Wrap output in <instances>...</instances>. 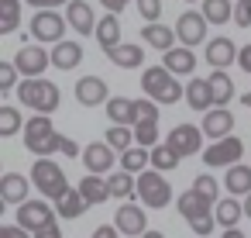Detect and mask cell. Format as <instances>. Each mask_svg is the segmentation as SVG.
<instances>
[{"label": "cell", "mask_w": 251, "mask_h": 238, "mask_svg": "<svg viewBox=\"0 0 251 238\" xmlns=\"http://www.w3.org/2000/svg\"><path fill=\"white\" fill-rule=\"evenodd\" d=\"M141 90L155 100V104H176L179 97H186V87L179 83V76H172L165 66H151L141 73Z\"/></svg>", "instance_id": "1"}, {"label": "cell", "mask_w": 251, "mask_h": 238, "mask_svg": "<svg viewBox=\"0 0 251 238\" xmlns=\"http://www.w3.org/2000/svg\"><path fill=\"white\" fill-rule=\"evenodd\" d=\"M176 28H165V25H145L141 28V42L145 45H155V49H162V52H169V49H176Z\"/></svg>", "instance_id": "22"}, {"label": "cell", "mask_w": 251, "mask_h": 238, "mask_svg": "<svg viewBox=\"0 0 251 238\" xmlns=\"http://www.w3.org/2000/svg\"><path fill=\"white\" fill-rule=\"evenodd\" d=\"M148 162H151V152L145 145H131L127 152H121V169H127V173H145Z\"/></svg>", "instance_id": "33"}, {"label": "cell", "mask_w": 251, "mask_h": 238, "mask_svg": "<svg viewBox=\"0 0 251 238\" xmlns=\"http://www.w3.org/2000/svg\"><path fill=\"white\" fill-rule=\"evenodd\" d=\"M35 238H62V231H59V224L52 221V224H45L42 231H35Z\"/></svg>", "instance_id": "51"}, {"label": "cell", "mask_w": 251, "mask_h": 238, "mask_svg": "<svg viewBox=\"0 0 251 238\" xmlns=\"http://www.w3.org/2000/svg\"><path fill=\"white\" fill-rule=\"evenodd\" d=\"M59 152H62V155H73V159H76V155H83V152H79V145H76L73 138H66V135H59Z\"/></svg>", "instance_id": "47"}, {"label": "cell", "mask_w": 251, "mask_h": 238, "mask_svg": "<svg viewBox=\"0 0 251 238\" xmlns=\"http://www.w3.org/2000/svg\"><path fill=\"white\" fill-rule=\"evenodd\" d=\"M117 235H121L117 224H100V228L93 231V238H117Z\"/></svg>", "instance_id": "48"}, {"label": "cell", "mask_w": 251, "mask_h": 238, "mask_svg": "<svg viewBox=\"0 0 251 238\" xmlns=\"http://www.w3.org/2000/svg\"><path fill=\"white\" fill-rule=\"evenodd\" d=\"M234 21H237L241 28L251 25V0H237V4H234Z\"/></svg>", "instance_id": "45"}, {"label": "cell", "mask_w": 251, "mask_h": 238, "mask_svg": "<svg viewBox=\"0 0 251 238\" xmlns=\"http://www.w3.org/2000/svg\"><path fill=\"white\" fill-rule=\"evenodd\" d=\"M49 62H52V52H45L42 45H28V42H25V45L18 49V56H14V66H18V73H21L25 80L42 76Z\"/></svg>", "instance_id": "7"}, {"label": "cell", "mask_w": 251, "mask_h": 238, "mask_svg": "<svg viewBox=\"0 0 251 238\" xmlns=\"http://www.w3.org/2000/svg\"><path fill=\"white\" fill-rule=\"evenodd\" d=\"M31 7H38V11H55L59 4H69V0H28Z\"/></svg>", "instance_id": "49"}, {"label": "cell", "mask_w": 251, "mask_h": 238, "mask_svg": "<svg viewBox=\"0 0 251 238\" xmlns=\"http://www.w3.org/2000/svg\"><path fill=\"white\" fill-rule=\"evenodd\" d=\"M107 186H110V197H131V193H138V179H134V173H127V169L110 173Z\"/></svg>", "instance_id": "34"}, {"label": "cell", "mask_w": 251, "mask_h": 238, "mask_svg": "<svg viewBox=\"0 0 251 238\" xmlns=\"http://www.w3.org/2000/svg\"><path fill=\"white\" fill-rule=\"evenodd\" d=\"M18 100L28 104V107L38 111V114H52V111H59V87L49 83L45 76L21 80V87H18Z\"/></svg>", "instance_id": "2"}, {"label": "cell", "mask_w": 251, "mask_h": 238, "mask_svg": "<svg viewBox=\"0 0 251 238\" xmlns=\"http://www.w3.org/2000/svg\"><path fill=\"white\" fill-rule=\"evenodd\" d=\"M179 159H182V155L172 152L169 145H155V149H151V166H155L158 173H172V169L179 166Z\"/></svg>", "instance_id": "37"}, {"label": "cell", "mask_w": 251, "mask_h": 238, "mask_svg": "<svg viewBox=\"0 0 251 238\" xmlns=\"http://www.w3.org/2000/svg\"><path fill=\"white\" fill-rule=\"evenodd\" d=\"M237 66H241L244 73H251V45H244V49L237 52Z\"/></svg>", "instance_id": "52"}, {"label": "cell", "mask_w": 251, "mask_h": 238, "mask_svg": "<svg viewBox=\"0 0 251 238\" xmlns=\"http://www.w3.org/2000/svg\"><path fill=\"white\" fill-rule=\"evenodd\" d=\"M86 207H90V204L83 200V193H79V186H73V190H69V193H66L62 200H55V210H59L62 217H79V214H83Z\"/></svg>", "instance_id": "35"}, {"label": "cell", "mask_w": 251, "mask_h": 238, "mask_svg": "<svg viewBox=\"0 0 251 238\" xmlns=\"http://www.w3.org/2000/svg\"><path fill=\"white\" fill-rule=\"evenodd\" d=\"M52 62H55V69H76L83 62V45L79 42H59L52 49Z\"/></svg>", "instance_id": "25"}, {"label": "cell", "mask_w": 251, "mask_h": 238, "mask_svg": "<svg viewBox=\"0 0 251 238\" xmlns=\"http://www.w3.org/2000/svg\"><path fill=\"white\" fill-rule=\"evenodd\" d=\"M138 197L145 207H165L172 200V186L165 183V173H158V169L138 173Z\"/></svg>", "instance_id": "5"}, {"label": "cell", "mask_w": 251, "mask_h": 238, "mask_svg": "<svg viewBox=\"0 0 251 238\" xmlns=\"http://www.w3.org/2000/svg\"><path fill=\"white\" fill-rule=\"evenodd\" d=\"M186 104L193 107V111H213L217 104H213V90H210V80H189L186 83Z\"/></svg>", "instance_id": "21"}, {"label": "cell", "mask_w": 251, "mask_h": 238, "mask_svg": "<svg viewBox=\"0 0 251 238\" xmlns=\"http://www.w3.org/2000/svg\"><path fill=\"white\" fill-rule=\"evenodd\" d=\"M83 162H86V169L90 173H110V166H114V149L107 145V142H90L86 149H83Z\"/></svg>", "instance_id": "15"}, {"label": "cell", "mask_w": 251, "mask_h": 238, "mask_svg": "<svg viewBox=\"0 0 251 238\" xmlns=\"http://www.w3.org/2000/svg\"><path fill=\"white\" fill-rule=\"evenodd\" d=\"M79 193H83V200L93 207V204H103V200H110V186H107V179H100L97 173H90V176H83L79 179Z\"/></svg>", "instance_id": "27"}, {"label": "cell", "mask_w": 251, "mask_h": 238, "mask_svg": "<svg viewBox=\"0 0 251 238\" xmlns=\"http://www.w3.org/2000/svg\"><path fill=\"white\" fill-rule=\"evenodd\" d=\"M107 59L114 62V66H121V69H138L141 62H145V49L141 45H117V49H110L107 52Z\"/></svg>", "instance_id": "26"}, {"label": "cell", "mask_w": 251, "mask_h": 238, "mask_svg": "<svg viewBox=\"0 0 251 238\" xmlns=\"http://www.w3.org/2000/svg\"><path fill=\"white\" fill-rule=\"evenodd\" d=\"M189 4H193V0H189Z\"/></svg>", "instance_id": "57"}, {"label": "cell", "mask_w": 251, "mask_h": 238, "mask_svg": "<svg viewBox=\"0 0 251 238\" xmlns=\"http://www.w3.org/2000/svg\"><path fill=\"white\" fill-rule=\"evenodd\" d=\"M107 118H110V124L134 128V100H127V97H110V100H107Z\"/></svg>", "instance_id": "28"}, {"label": "cell", "mask_w": 251, "mask_h": 238, "mask_svg": "<svg viewBox=\"0 0 251 238\" xmlns=\"http://www.w3.org/2000/svg\"><path fill=\"white\" fill-rule=\"evenodd\" d=\"M189 228L200 235V238H210V231L217 228V214H203V217H196V221H189Z\"/></svg>", "instance_id": "44"}, {"label": "cell", "mask_w": 251, "mask_h": 238, "mask_svg": "<svg viewBox=\"0 0 251 238\" xmlns=\"http://www.w3.org/2000/svg\"><path fill=\"white\" fill-rule=\"evenodd\" d=\"M97 42H100L103 56H107L110 49H117V45H121V21H117L114 14H107V18H100V21H97Z\"/></svg>", "instance_id": "24"}, {"label": "cell", "mask_w": 251, "mask_h": 238, "mask_svg": "<svg viewBox=\"0 0 251 238\" xmlns=\"http://www.w3.org/2000/svg\"><path fill=\"white\" fill-rule=\"evenodd\" d=\"M193 190H196V193H203L206 200H213V204H217L220 186H217V179H213V176H206V173H203V176H196V179H193Z\"/></svg>", "instance_id": "42"}, {"label": "cell", "mask_w": 251, "mask_h": 238, "mask_svg": "<svg viewBox=\"0 0 251 238\" xmlns=\"http://www.w3.org/2000/svg\"><path fill=\"white\" fill-rule=\"evenodd\" d=\"M114 224L121 228V235H131V238H141L148 231V214L138 207V204H121L117 207V217Z\"/></svg>", "instance_id": "12"}, {"label": "cell", "mask_w": 251, "mask_h": 238, "mask_svg": "<svg viewBox=\"0 0 251 238\" xmlns=\"http://www.w3.org/2000/svg\"><path fill=\"white\" fill-rule=\"evenodd\" d=\"M241 104H244V107H251V90H248V93L241 97Z\"/></svg>", "instance_id": "56"}, {"label": "cell", "mask_w": 251, "mask_h": 238, "mask_svg": "<svg viewBox=\"0 0 251 238\" xmlns=\"http://www.w3.org/2000/svg\"><path fill=\"white\" fill-rule=\"evenodd\" d=\"M134 138H138V145L151 149V145L158 142V121H141V124H134Z\"/></svg>", "instance_id": "39"}, {"label": "cell", "mask_w": 251, "mask_h": 238, "mask_svg": "<svg viewBox=\"0 0 251 238\" xmlns=\"http://www.w3.org/2000/svg\"><path fill=\"white\" fill-rule=\"evenodd\" d=\"M213 200H206L203 193H196L193 186L186 190V193H179V214L186 217V221H196V217H203V214H213Z\"/></svg>", "instance_id": "19"}, {"label": "cell", "mask_w": 251, "mask_h": 238, "mask_svg": "<svg viewBox=\"0 0 251 238\" xmlns=\"http://www.w3.org/2000/svg\"><path fill=\"white\" fill-rule=\"evenodd\" d=\"M172 76H193L196 73V56H193V49H186V45H176V49H169L165 52V62H162Z\"/></svg>", "instance_id": "17"}, {"label": "cell", "mask_w": 251, "mask_h": 238, "mask_svg": "<svg viewBox=\"0 0 251 238\" xmlns=\"http://www.w3.org/2000/svg\"><path fill=\"white\" fill-rule=\"evenodd\" d=\"M25 145H28V152L38 155V159H49L52 152H59V131L52 128L49 114L28 118V124H25Z\"/></svg>", "instance_id": "3"}, {"label": "cell", "mask_w": 251, "mask_h": 238, "mask_svg": "<svg viewBox=\"0 0 251 238\" xmlns=\"http://www.w3.org/2000/svg\"><path fill=\"white\" fill-rule=\"evenodd\" d=\"M107 145H110L114 152H127V149L134 145V128H124V124L107 128Z\"/></svg>", "instance_id": "36"}, {"label": "cell", "mask_w": 251, "mask_h": 238, "mask_svg": "<svg viewBox=\"0 0 251 238\" xmlns=\"http://www.w3.org/2000/svg\"><path fill=\"white\" fill-rule=\"evenodd\" d=\"M100 4L107 7V14H121V11L131 4V0H100Z\"/></svg>", "instance_id": "50"}, {"label": "cell", "mask_w": 251, "mask_h": 238, "mask_svg": "<svg viewBox=\"0 0 251 238\" xmlns=\"http://www.w3.org/2000/svg\"><path fill=\"white\" fill-rule=\"evenodd\" d=\"M203 18L210 25L234 21V4H230V0H203Z\"/></svg>", "instance_id": "32"}, {"label": "cell", "mask_w": 251, "mask_h": 238, "mask_svg": "<svg viewBox=\"0 0 251 238\" xmlns=\"http://www.w3.org/2000/svg\"><path fill=\"white\" fill-rule=\"evenodd\" d=\"M203 135H210L213 142H220V138H227L230 135V128H234V114L227 111V107H213V111H206L203 114Z\"/></svg>", "instance_id": "14"}, {"label": "cell", "mask_w": 251, "mask_h": 238, "mask_svg": "<svg viewBox=\"0 0 251 238\" xmlns=\"http://www.w3.org/2000/svg\"><path fill=\"white\" fill-rule=\"evenodd\" d=\"M141 121H158V104L155 100H134V124Z\"/></svg>", "instance_id": "41"}, {"label": "cell", "mask_w": 251, "mask_h": 238, "mask_svg": "<svg viewBox=\"0 0 251 238\" xmlns=\"http://www.w3.org/2000/svg\"><path fill=\"white\" fill-rule=\"evenodd\" d=\"M25 124H21V111L18 107H0V135H14V131H21Z\"/></svg>", "instance_id": "38"}, {"label": "cell", "mask_w": 251, "mask_h": 238, "mask_svg": "<svg viewBox=\"0 0 251 238\" xmlns=\"http://www.w3.org/2000/svg\"><path fill=\"white\" fill-rule=\"evenodd\" d=\"M31 183L49 197V200H62L73 186L66 183V173H62V166H55L52 159H35V166H31Z\"/></svg>", "instance_id": "4"}, {"label": "cell", "mask_w": 251, "mask_h": 238, "mask_svg": "<svg viewBox=\"0 0 251 238\" xmlns=\"http://www.w3.org/2000/svg\"><path fill=\"white\" fill-rule=\"evenodd\" d=\"M213 214H217V224L220 228H237V221L244 217V204H237L234 197H227V200H220L213 207Z\"/></svg>", "instance_id": "30"}, {"label": "cell", "mask_w": 251, "mask_h": 238, "mask_svg": "<svg viewBox=\"0 0 251 238\" xmlns=\"http://www.w3.org/2000/svg\"><path fill=\"white\" fill-rule=\"evenodd\" d=\"M206 18H203V11H186V14H179V21H176V35H179V45H186V49H193V45H200L203 38H206Z\"/></svg>", "instance_id": "9"}, {"label": "cell", "mask_w": 251, "mask_h": 238, "mask_svg": "<svg viewBox=\"0 0 251 238\" xmlns=\"http://www.w3.org/2000/svg\"><path fill=\"white\" fill-rule=\"evenodd\" d=\"M21 25V0H0V35H11Z\"/></svg>", "instance_id": "31"}, {"label": "cell", "mask_w": 251, "mask_h": 238, "mask_svg": "<svg viewBox=\"0 0 251 238\" xmlns=\"http://www.w3.org/2000/svg\"><path fill=\"white\" fill-rule=\"evenodd\" d=\"M28 179L21 173H4L0 176V200L4 204H25L28 200Z\"/></svg>", "instance_id": "20"}, {"label": "cell", "mask_w": 251, "mask_h": 238, "mask_svg": "<svg viewBox=\"0 0 251 238\" xmlns=\"http://www.w3.org/2000/svg\"><path fill=\"white\" fill-rule=\"evenodd\" d=\"M18 66L14 62H0V90H4V93H11V90H18L21 83H18Z\"/></svg>", "instance_id": "40"}, {"label": "cell", "mask_w": 251, "mask_h": 238, "mask_svg": "<svg viewBox=\"0 0 251 238\" xmlns=\"http://www.w3.org/2000/svg\"><path fill=\"white\" fill-rule=\"evenodd\" d=\"M241 155H244V145H241V138L227 135V138L213 142V145L203 152V162H206L210 169H217V166H237V162H241Z\"/></svg>", "instance_id": "8"}, {"label": "cell", "mask_w": 251, "mask_h": 238, "mask_svg": "<svg viewBox=\"0 0 251 238\" xmlns=\"http://www.w3.org/2000/svg\"><path fill=\"white\" fill-rule=\"evenodd\" d=\"M141 238H165V235H162V231H145Z\"/></svg>", "instance_id": "54"}, {"label": "cell", "mask_w": 251, "mask_h": 238, "mask_svg": "<svg viewBox=\"0 0 251 238\" xmlns=\"http://www.w3.org/2000/svg\"><path fill=\"white\" fill-rule=\"evenodd\" d=\"M76 100H79V107H97V104H103V100H107V83H103L100 76H83V80L76 83Z\"/></svg>", "instance_id": "18"}, {"label": "cell", "mask_w": 251, "mask_h": 238, "mask_svg": "<svg viewBox=\"0 0 251 238\" xmlns=\"http://www.w3.org/2000/svg\"><path fill=\"white\" fill-rule=\"evenodd\" d=\"M206 80H210V90H213V104H217V107H227V100L234 97V80H230L224 69H213Z\"/></svg>", "instance_id": "29"}, {"label": "cell", "mask_w": 251, "mask_h": 238, "mask_svg": "<svg viewBox=\"0 0 251 238\" xmlns=\"http://www.w3.org/2000/svg\"><path fill=\"white\" fill-rule=\"evenodd\" d=\"M237 52H241V49H237L230 38L220 35V38H213V42L206 45V62H210L213 69H227L230 62H237Z\"/></svg>", "instance_id": "16"}, {"label": "cell", "mask_w": 251, "mask_h": 238, "mask_svg": "<svg viewBox=\"0 0 251 238\" xmlns=\"http://www.w3.org/2000/svg\"><path fill=\"white\" fill-rule=\"evenodd\" d=\"M52 221H55V210H52L45 200H25V204H18V224L28 228L31 235L42 231V228L52 224Z\"/></svg>", "instance_id": "10"}, {"label": "cell", "mask_w": 251, "mask_h": 238, "mask_svg": "<svg viewBox=\"0 0 251 238\" xmlns=\"http://www.w3.org/2000/svg\"><path fill=\"white\" fill-rule=\"evenodd\" d=\"M0 238H31V231L21 228V224H4L0 228Z\"/></svg>", "instance_id": "46"}, {"label": "cell", "mask_w": 251, "mask_h": 238, "mask_svg": "<svg viewBox=\"0 0 251 238\" xmlns=\"http://www.w3.org/2000/svg\"><path fill=\"white\" fill-rule=\"evenodd\" d=\"M138 14H141L148 25H155V21L162 18V0H138Z\"/></svg>", "instance_id": "43"}, {"label": "cell", "mask_w": 251, "mask_h": 238, "mask_svg": "<svg viewBox=\"0 0 251 238\" xmlns=\"http://www.w3.org/2000/svg\"><path fill=\"white\" fill-rule=\"evenodd\" d=\"M66 21H69V28H76L79 35H97L93 7L86 4V0H69V4H66Z\"/></svg>", "instance_id": "13"}, {"label": "cell", "mask_w": 251, "mask_h": 238, "mask_svg": "<svg viewBox=\"0 0 251 238\" xmlns=\"http://www.w3.org/2000/svg\"><path fill=\"white\" fill-rule=\"evenodd\" d=\"M244 214H248V217H251V193H248V197H244Z\"/></svg>", "instance_id": "55"}, {"label": "cell", "mask_w": 251, "mask_h": 238, "mask_svg": "<svg viewBox=\"0 0 251 238\" xmlns=\"http://www.w3.org/2000/svg\"><path fill=\"white\" fill-rule=\"evenodd\" d=\"M224 186L230 190V197H248V193H251V166H244V162L227 166Z\"/></svg>", "instance_id": "23"}, {"label": "cell", "mask_w": 251, "mask_h": 238, "mask_svg": "<svg viewBox=\"0 0 251 238\" xmlns=\"http://www.w3.org/2000/svg\"><path fill=\"white\" fill-rule=\"evenodd\" d=\"M165 145L179 155H196L200 145H203V128H193V124H176L169 135H165Z\"/></svg>", "instance_id": "11"}, {"label": "cell", "mask_w": 251, "mask_h": 238, "mask_svg": "<svg viewBox=\"0 0 251 238\" xmlns=\"http://www.w3.org/2000/svg\"><path fill=\"white\" fill-rule=\"evenodd\" d=\"M220 238H248V235H244V231H237V228H224V235H220Z\"/></svg>", "instance_id": "53"}, {"label": "cell", "mask_w": 251, "mask_h": 238, "mask_svg": "<svg viewBox=\"0 0 251 238\" xmlns=\"http://www.w3.org/2000/svg\"><path fill=\"white\" fill-rule=\"evenodd\" d=\"M66 18L62 14H55V11H38L35 18H31V38L35 42H45V45H59L62 42V35H66Z\"/></svg>", "instance_id": "6"}]
</instances>
